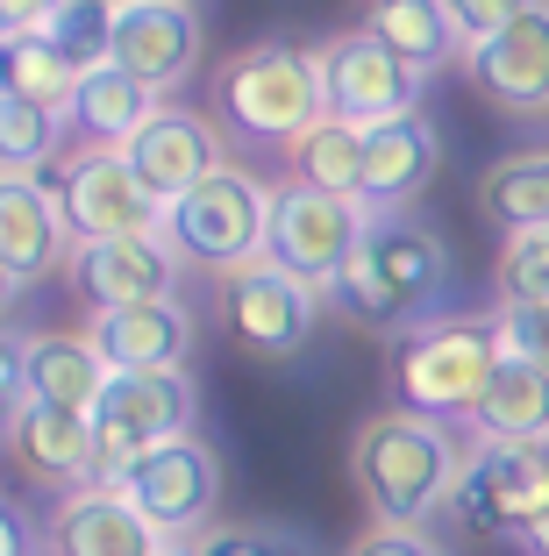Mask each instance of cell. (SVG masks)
Here are the masks:
<instances>
[{
    "instance_id": "6da1fadb",
    "label": "cell",
    "mask_w": 549,
    "mask_h": 556,
    "mask_svg": "<svg viewBox=\"0 0 549 556\" xmlns=\"http://www.w3.org/2000/svg\"><path fill=\"white\" fill-rule=\"evenodd\" d=\"M464 442L450 435V421L414 407H386L357 428L350 442V471L372 500V521H400L421 528L428 514H442L457 500V478H464Z\"/></svg>"
},
{
    "instance_id": "7a4b0ae2",
    "label": "cell",
    "mask_w": 549,
    "mask_h": 556,
    "mask_svg": "<svg viewBox=\"0 0 549 556\" xmlns=\"http://www.w3.org/2000/svg\"><path fill=\"white\" fill-rule=\"evenodd\" d=\"M214 129L242 150H292L314 122L328 115L322 93V58L300 43H242L236 58H222L208 79Z\"/></svg>"
},
{
    "instance_id": "3957f363",
    "label": "cell",
    "mask_w": 549,
    "mask_h": 556,
    "mask_svg": "<svg viewBox=\"0 0 549 556\" xmlns=\"http://www.w3.org/2000/svg\"><path fill=\"white\" fill-rule=\"evenodd\" d=\"M442 293H450V250L442 236L421 222L414 207L372 214V229L357 243L350 271H342L336 300L372 328H421L442 314Z\"/></svg>"
},
{
    "instance_id": "277c9868",
    "label": "cell",
    "mask_w": 549,
    "mask_h": 556,
    "mask_svg": "<svg viewBox=\"0 0 549 556\" xmlns=\"http://www.w3.org/2000/svg\"><path fill=\"white\" fill-rule=\"evenodd\" d=\"M507 364V336L500 314L478 321V314H436L400 336L392 350V386H400V407L436 414V421H471L478 393L492 386V371Z\"/></svg>"
},
{
    "instance_id": "5b68a950",
    "label": "cell",
    "mask_w": 549,
    "mask_h": 556,
    "mask_svg": "<svg viewBox=\"0 0 549 556\" xmlns=\"http://www.w3.org/2000/svg\"><path fill=\"white\" fill-rule=\"evenodd\" d=\"M164 243L178 250V264H208V271H236V264L264 257V243H272V186L250 179L242 164H222L186 200L164 207Z\"/></svg>"
},
{
    "instance_id": "8992f818",
    "label": "cell",
    "mask_w": 549,
    "mask_h": 556,
    "mask_svg": "<svg viewBox=\"0 0 549 556\" xmlns=\"http://www.w3.org/2000/svg\"><path fill=\"white\" fill-rule=\"evenodd\" d=\"M372 229V207L350 193H314V186H272V243L264 257L286 264L292 278H308L314 293H336L350 271L357 243Z\"/></svg>"
},
{
    "instance_id": "52a82bcc",
    "label": "cell",
    "mask_w": 549,
    "mask_h": 556,
    "mask_svg": "<svg viewBox=\"0 0 549 556\" xmlns=\"http://www.w3.org/2000/svg\"><path fill=\"white\" fill-rule=\"evenodd\" d=\"M457 514L478 535L528 542V528L549 514V435L542 442H478L457 478Z\"/></svg>"
},
{
    "instance_id": "ba28073f",
    "label": "cell",
    "mask_w": 549,
    "mask_h": 556,
    "mask_svg": "<svg viewBox=\"0 0 549 556\" xmlns=\"http://www.w3.org/2000/svg\"><path fill=\"white\" fill-rule=\"evenodd\" d=\"M222 328L236 336L250 357H300L308 336L322 328V293L308 278H292L286 264L250 257L236 271H222Z\"/></svg>"
},
{
    "instance_id": "9c48e42d",
    "label": "cell",
    "mask_w": 549,
    "mask_h": 556,
    "mask_svg": "<svg viewBox=\"0 0 549 556\" xmlns=\"http://www.w3.org/2000/svg\"><path fill=\"white\" fill-rule=\"evenodd\" d=\"M58 207H65L72 236L100 243V236H164V200L136 179L129 150H72L58 172Z\"/></svg>"
},
{
    "instance_id": "30bf717a",
    "label": "cell",
    "mask_w": 549,
    "mask_h": 556,
    "mask_svg": "<svg viewBox=\"0 0 549 556\" xmlns=\"http://www.w3.org/2000/svg\"><path fill=\"white\" fill-rule=\"evenodd\" d=\"M122 492H129V507L144 514L164 542H194V535H208L214 514H222V464H214L208 442L178 435V442L144 450V457L129 464V478H122Z\"/></svg>"
},
{
    "instance_id": "8fae6325",
    "label": "cell",
    "mask_w": 549,
    "mask_h": 556,
    "mask_svg": "<svg viewBox=\"0 0 549 556\" xmlns=\"http://www.w3.org/2000/svg\"><path fill=\"white\" fill-rule=\"evenodd\" d=\"M322 93H328V115L372 129V122L392 115H414L421 108V72L400 65L372 29H350V36H328L322 50Z\"/></svg>"
},
{
    "instance_id": "7c38bea8",
    "label": "cell",
    "mask_w": 549,
    "mask_h": 556,
    "mask_svg": "<svg viewBox=\"0 0 549 556\" xmlns=\"http://www.w3.org/2000/svg\"><path fill=\"white\" fill-rule=\"evenodd\" d=\"M114 364L86 328H15L8 336V407L22 400H58V407H100V386Z\"/></svg>"
},
{
    "instance_id": "4fadbf2b",
    "label": "cell",
    "mask_w": 549,
    "mask_h": 556,
    "mask_svg": "<svg viewBox=\"0 0 549 556\" xmlns=\"http://www.w3.org/2000/svg\"><path fill=\"white\" fill-rule=\"evenodd\" d=\"M93 442L100 421L86 407H58V400H22L8 407V457L29 485L43 492H86L93 485Z\"/></svg>"
},
{
    "instance_id": "5bb4252c",
    "label": "cell",
    "mask_w": 549,
    "mask_h": 556,
    "mask_svg": "<svg viewBox=\"0 0 549 556\" xmlns=\"http://www.w3.org/2000/svg\"><path fill=\"white\" fill-rule=\"evenodd\" d=\"M65 278L93 314L144 307V300H178V250L164 236H100V243L72 250Z\"/></svg>"
},
{
    "instance_id": "9a60e30c",
    "label": "cell",
    "mask_w": 549,
    "mask_h": 556,
    "mask_svg": "<svg viewBox=\"0 0 549 556\" xmlns=\"http://www.w3.org/2000/svg\"><path fill=\"white\" fill-rule=\"evenodd\" d=\"M200 29L194 0H122V22H114V65L136 72L150 93H178V86L200 72Z\"/></svg>"
},
{
    "instance_id": "2e32d148",
    "label": "cell",
    "mask_w": 549,
    "mask_h": 556,
    "mask_svg": "<svg viewBox=\"0 0 549 556\" xmlns=\"http://www.w3.org/2000/svg\"><path fill=\"white\" fill-rule=\"evenodd\" d=\"M464 72L507 115H549V0H535L521 22L464 50Z\"/></svg>"
},
{
    "instance_id": "e0dca14e",
    "label": "cell",
    "mask_w": 549,
    "mask_h": 556,
    "mask_svg": "<svg viewBox=\"0 0 549 556\" xmlns=\"http://www.w3.org/2000/svg\"><path fill=\"white\" fill-rule=\"evenodd\" d=\"M79 236H72L58 186L50 179H0V264H8V293L36 286V278L65 271Z\"/></svg>"
},
{
    "instance_id": "ac0fdd59",
    "label": "cell",
    "mask_w": 549,
    "mask_h": 556,
    "mask_svg": "<svg viewBox=\"0 0 549 556\" xmlns=\"http://www.w3.org/2000/svg\"><path fill=\"white\" fill-rule=\"evenodd\" d=\"M129 164L136 179L150 186V193L172 207V200H186L208 172H222V129H214L208 115H194V108H178V100H164L158 115L144 122V129L129 136Z\"/></svg>"
},
{
    "instance_id": "d6986e66",
    "label": "cell",
    "mask_w": 549,
    "mask_h": 556,
    "mask_svg": "<svg viewBox=\"0 0 549 556\" xmlns=\"http://www.w3.org/2000/svg\"><path fill=\"white\" fill-rule=\"evenodd\" d=\"M436 172H442V136L421 108L414 115H392V122H372L364 129V186H357V200L372 214L414 207Z\"/></svg>"
},
{
    "instance_id": "ffe728a7",
    "label": "cell",
    "mask_w": 549,
    "mask_h": 556,
    "mask_svg": "<svg viewBox=\"0 0 549 556\" xmlns=\"http://www.w3.org/2000/svg\"><path fill=\"white\" fill-rule=\"evenodd\" d=\"M93 421L136 435L144 450H158V442L194 435L200 393H194V378H186V364H158V371H114L108 386H100Z\"/></svg>"
},
{
    "instance_id": "44dd1931",
    "label": "cell",
    "mask_w": 549,
    "mask_h": 556,
    "mask_svg": "<svg viewBox=\"0 0 549 556\" xmlns=\"http://www.w3.org/2000/svg\"><path fill=\"white\" fill-rule=\"evenodd\" d=\"M164 535L129 507L122 485L65 492L50 514V556H158Z\"/></svg>"
},
{
    "instance_id": "7402d4cb",
    "label": "cell",
    "mask_w": 549,
    "mask_h": 556,
    "mask_svg": "<svg viewBox=\"0 0 549 556\" xmlns=\"http://www.w3.org/2000/svg\"><path fill=\"white\" fill-rule=\"evenodd\" d=\"M86 336L100 343V357L114 371H158V364L194 357V314L178 300H144V307H108L86 321Z\"/></svg>"
},
{
    "instance_id": "603a6c76",
    "label": "cell",
    "mask_w": 549,
    "mask_h": 556,
    "mask_svg": "<svg viewBox=\"0 0 549 556\" xmlns=\"http://www.w3.org/2000/svg\"><path fill=\"white\" fill-rule=\"evenodd\" d=\"M164 108V93H150L136 72L100 65L79 72V93L65 100V129L79 136V150H129V136Z\"/></svg>"
},
{
    "instance_id": "cb8c5ba5",
    "label": "cell",
    "mask_w": 549,
    "mask_h": 556,
    "mask_svg": "<svg viewBox=\"0 0 549 556\" xmlns=\"http://www.w3.org/2000/svg\"><path fill=\"white\" fill-rule=\"evenodd\" d=\"M364 29H372L400 65H414L421 79L442 72L457 50H464V36H457L442 0H372V8H364Z\"/></svg>"
},
{
    "instance_id": "d4e9b609",
    "label": "cell",
    "mask_w": 549,
    "mask_h": 556,
    "mask_svg": "<svg viewBox=\"0 0 549 556\" xmlns=\"http://www.w3.org/2000/svg\"><path fill=\"white\" fill-rule=\"evenodd\" d=\"M471 435L478 442H542L549 435V371L507 357L492 371V386L471 407Z\"/></svg>"
},
{
    "instance_id": "484cf974",
    "label": "cell",
    "mask_w": 549,
    "mask_h": 556,
    "mask_svg": "<svg viewBox=\"0 0 549 556\" xmlns=\"http://www.w3.org/2000/svg\"><path fill=\"white\" fill-rule=\"evenodd\" d=\"M65 157V108L0 93V179H50Z\"/></svg>"
},
{
    "instance_id": "4316f807",
    "label": "cell",
    "mask_w": 549,
    "mask_h": 556,
    "mask_svg": "<svg viewBox=\"0 0 549 556\" xmlns=\"http://www.w3.org/2000/svg\"><path fill=\"white\" fill-rule=\"evenodd\" d=\"M478 207L492 214L507 236H521V229H549V150H514V157L485 164Z\"/></svg>"
},
{
    "instance_id": "83f0119b",
    "label": "cell",
    "mask_w": 549,
    "mask_h": 556,
    "mask_svg": "<svg viewBox=\"0 0 549 556\" xmlns=\"http://www.w3.org/2000/svg\"><path fill=\"white\" fill-rule=\"evenodd\" d=\"M286 164H292V186H314V193H350L357 200V186H364V129L357 122H342V115H322L300 143L286 150Z\"/></svg>"
},
{
    "instance_id": "f1b7e54d",
    "label": "cell",
    "mask_w": 549,
    "mask_h": 556,
    "mask_svg": "<svg viewBox=\"0 0 549 556\" xmlns=\"http://www.w3.org/2000/svg\"><path fill=\"white\" fill-rule=\"evenodd\" d=\"M114 22H122V0H58L36 36H43L72 72H100L114 65Z\"/></svg>"
},
{
    "instance_id": "f546056e",
    "label": "cell",
    "mask_w": 549,
    "mask_h": 556,
    "mask_svg": "<svg viewBox=\"0 0 549 556\" xmlns=\"http://www.w3.org/2000/svg\"><path fill=\"white\" fill-rule=\"evenodd\" d=\"M0 72H8V93L43 100V108H65V100L79 93V72H72L36 29H22V36H8V43H0Z\"/></svg>"
},
{
    "instance_id": "4dcf8cb0",
    "label": "cell",
    "mask_w": 549,
    "mask_h": 556,
    "mask_svg": "<svg viewBox=\"0 0 549 556\" xmlns=\"http://www.w3.org/2000/svg\"><path fill=\"white\" fill-rule=\"evenodd\" d=\"M500 300L507 307H549V229H521L500 243Z\"/></svg>"
},
{
    "instance_id": "1f68e13d",
    "label": "cell",
    "mask_w": 549,
    "mask_h": 556,
    "mask_svg": "<svg viewBox=\"0 0 549 556\" xmlns=\"http://www.w3.org/2000/svg\"><path fill=\"white\" fill-rule=\"evenodd\" d=\"M442 8H450L457 36H464V50H471V43H485V36H500L507 22H521L535 0H442Z\"/></svg>"
},
{
    "instance_id": "d6a6232c",
    "label": "cell",
    "mask_w": 549,
    "mask_h": 556,
    "mask_svg": "<svg viewBox=\"0 0 549 556\" xmlns=\"http://www.w3.org/2000/svg\"><path fill=\"white\" fill-rule=\"evenodd\" d=\"M500 336H507V357L549 371V307H500Z\"/></svg>"
},
{
    "instance_id": "836d02e7",
    "label": "cell",
    "mask_w": 549,
    "mask_h": 556,
    "mask_svg": "<svg viewBox=\"0 0 549 556\" xmlns=\"http://www.w3.org/2000/svg\"><path fill=\"white\" fill-rule=\"evenodd\" d=\"M350 556H436V542L421 528H400V521H372L364 535L350 542Z\"/></svg>"
},
{
    "instance_id": "e575fe53",
    "label": "cell",
    "mask_w": 549,
    "mask_h": 556,
    "mask_svg": "<svg viewBox=\"0 0 549 556\" xmlns=\"http://www.w3.org/2000/svg\"><path fill=\"white\" fill-rule=\"evenodd\" d=\"M43 549H50V528L36 535L29 507H22V500H8V549H0V556H43Z\"/></svg>"
},
{
    "instance_id": "d590c367",
    "label": "cell",
    "mask_w": 549,
    "mask_h": 556,
    "mask_svg": "<svg viewBox=\"0 0 549 556\" xmlns=\"http://www.w3.org/2000/svg\"><path fill=\"white\" fill-rule=\"evenodd\" d=\"M50 8H58V0H0V29L22 36V29H36V22H43Z\"/></svg>"
},
{
    "instance_id": "8d00e7d4",
    "label": "cell",
    "mask_w": 549,
    "mask_h": 556,
    "mask_svg": "<svg viewBox=\"0 0 549 556\" xmlns=\"http://www.w3.org/2000/svg\"><path fill=\"white\" fill-rule=\"evenodd\" d=\"M200 549H208V556H272L258 535H250V528H222V535H208Z\"/></svg>"
},
{
    "instance_id": "74e56055",
    "label": "cell",
    "mask_w": 549,
    "mask_h": 556,
    "mask_svg": "<svg viewBox=\"0 0 549 556\" xmlns=\"http://www.w3.org/2000/svg\"><path fill=\"white\" fill-rule=\"evenodd\" d=\"M158 556H208V549H200V542H164Z\"/></svg>"
}]
</instances>
